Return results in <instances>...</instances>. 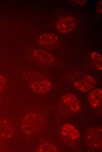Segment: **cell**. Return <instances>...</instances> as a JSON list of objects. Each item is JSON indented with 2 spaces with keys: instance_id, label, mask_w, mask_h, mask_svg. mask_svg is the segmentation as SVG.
<instances>
[{
  "instance_id": "obj_11",
  "label": "cell",
  "mask_w": 102,
  "mask_h": 152,
  "mask_svg": "<svg viewBox=\"0 0 102 152\" xmlns=\"http://www.w3.org/2000/svg\"><path fill=\"white\" fill-rule=\"evenodd\" d=\"M91 57L96 68L99 70H101L102 56L98 52L93 51L91 54Z\"/></svg>"
},
{
  "instance_id": "obj_8",
  "label": "cell",
  "mask_w": 102,
  "mask_h": 152,
  "mask_svg": "<svg viewBox=\"0 0 102 152\" xmlns=\"http://www.w3.org/2000/svg\"><path fill=\"white\" fill-rule=\"evenodd\" d=\"M58 40L57 36L52 33H45L41 35L38 39L41 45L47 46L56 42Z\"/></svg>"
},
{
  "instance_id": "obj_13",
  "label": "cell",
  "mask_w": 102,
  "mask_h": 152,
  "mask_svg": "<svg viewBox=\"0 0 102 152\" xmlns=\"http://www.w3.org/2000/svg\"><path fill=\"white\" fill-rule=\"evenodd\" d=\"M56 148L51 145L45 144L40 146L39 148L38 151L39 152L56 151Z\"/></svg>"
},
{
  "instance_id": "obj_5",
  "label": "cell",
  "mask_w": 102,
  "mask_h": 152,
  "mask_svg": "<svg viewBox=\"0 0 102 152\" xmlns=\"http://www.w3.org/2000/svg\"><path fill=\"white\" fill-rule=\"evenodd\" d=\"M52 84L49 81L43 80L36 81L30 85L31 89L34 92L38 93H44L49 91Z\"/></svg>"
},
{
  "instance_id": "obj_10",
  "label": "cell",
  "mask_w": 102,
  "mask_h": 152,
  "mask_svg": "<svg viewBox=\"0 0 102 152\" xmlns=\"http://www.w3.org/2000/svg\"><path fill=\"white\" fill-rule=\"evenodd\" d=\"M33 55L38 60L45 63L51 62L53 56L50 53L42 50H38L34 51Z\"/></svg>"
},
{
  "instance_id": "obj_2",
  "label": "cell",
  "mask_w": 102,
  "mask_h": 152,
  "mask_svg": "<svg viewBox=\"0 0 102 152\" xmlns=\"http://www.w3.org/2000/svg\"><path fill=\"white\" fill-rule=\"evenodd\" d=\"M76 25L75 19L73 17H65L60 20L56 25L58 31L62 33H67L71 32Z\"/></svg>"
},
{
  "instance_id": "obj_12",
  "label": "cell",
  "mask_w": 102,
  "mask_h": 152,
  "mask_svg": "<svg viewBox=\"0 0 102 152\" xmlns=\"http://www.w3.org/2000/svg\"><path fill=\"white\" fill-rule=\"evenodd\" d=\"M98 129L95 130V135L94 134L93 132L92 136L88 133L86 134L87 139L91 138L88 140H90V142L92 141V143L94 142L93 144H95V146H98L99 144H101V131L98 132Z\"/></svg>"
},
{
  "instance_id": "obj_7",
  "label": "cell",
  "mask_w": 102,
  "mask_h": 152,
  "mask_svg": "<svg viewBox=\"0 0 102 152\" xmlns=\"http://www.w3.org/2000/svg\"><path fill=\"white\" fill-rule=\"evenodd\" d=\"M62 134L72 139L75 140L79 137L80 133L78 130L73 125L69 124H64L61 128Z\"/></svg>"
},
{
  "instance_id": "obj_6",
  "label": "cell",
  "mask_w": 102,
  "mask_h": 152,
  "mask_svg": "<svg viewBox=\"0 0 102 152\" xmlns=\"http://www.w3.org/2000/svg\"><path fill=\"white\" fill-rule=\"evenodd\" d=\"M102 91L100 88L93 89L89 93L88 99L91 106L96 108L100 104L102 99Z\"/></svg>"
},
{
  "instance_id": "obj_1",
  "label": "cell",
  "mask_w": 102,
  "mask_h": 152,
  "mask_svg": "<svg viewBox=\"0 0 102 152\" xmlns=\"http://www.w3.org/2000/svg\"><path fill=\"white\" fill-rule=\"evenodd\" d=\"M96 82L94 78L89 75L86 76L83 79L76 81L74 85L80 91L86 93L93 89L96 86Z\"/></svg>"
},
{
  "instance_id": "obj_15",
  "label": "cell",
  "mask_w": 102,
  "mask_h": 152,
  "mask_svg": "<svg viewBox=\"0 0 102 152\" xmlns=\"http://www.w3.org/2000/svg\"><path fill=\"white\" fill-rule=\"evenodd\" d=\"M97 11L99 13H102V1H99L97 7Z\"/></svg>"
},
{
  "instance_id": "obj_3",
  "label": "cell",
  "mask_w": 102,
  "mask_h": 152,
  "mask_svg": "<svg viewBox=\"0 0 102 152\" xmlns=\"http://www.w3.org/2000/svg\"><path fill=\"white\" fill-rule=\"evenodd\" d=\"M36 118L33 113L27 114L23 118L21 127L23 131L27 134L32 133L35 128Z\"/></svg>"
},
{
  "instance_id": "obj_4",
  "label": "cell",
  "mask_w": 102,
  "mask_h": 152,
  "mask_svg": "<svg viewBox=\"0 0 102 152\" xmlns=\"http://www.w3.org/2000/svg\"><path fill=\"white\" fill-rule=\"evenodd\" d=\"M62 99L72 111L77 112L80 110L81 106L80 102L74 94L71 93L65 94L62 96Z\"/></svg>"
},
{
  "instance_id": "obj_16",
  "label": "cell",
  "mask_w": 102,
  "mask_h": 152,
  "mask_svg": "<svg viewBox=\"0 0 102 152\" xmlns=\"http://www.w3.org/2000/svg\"><path fill=\"white\" fill-rule=\"evenodd\" d=\"M74 1L76 3L81 5L85 4L86 2V0H75Z\"/></svg>"
},
{
  "instance_id": "obj_9",
  "label": "cell",
  "mask_w": 102,
  "mask_h": 152,
  "mask_svg": "<svg viewBox=\"0 0 102 152\" xmlns=\"http://www.w3.org/2000/svg\"><path fill=\"white\" fill-rule=\"evenodd\" d=\"M0 121V135L4 138H8L12 135V130L8 122L4 120Z\"/></svg>"
},
{
  "instance_id": "obj_14",
  "label": "cell",
  "mask_w": 102,
  "mask_h": 152,
  "mask_svg": "<svg viewBox=\"0 0 102 152\" xmlns=\"http://www.w3.org/2000/svg\"><path fill=\"white\" fill-rule=\"evenodd\" d=\"M6 82V78L4 75H0V91L5 86Z\"/></svg>"
}]
</instances>
